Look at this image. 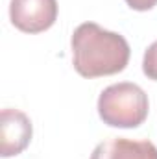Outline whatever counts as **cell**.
Instances as JSON below:
<instances>
[{
    "label": "cell",
    "mask_w": 157,
    "mask_h": 159,
    "mask_svg": "<svg viewBox=\"0 0 157 159\" xmlns=\"http://www.w3.org/2000/svg\"><path fill=\"white\" fill-rule=\"evenodd\" d=\"M98 115L111 128L131 129L148 119L150 100L142 87L131 81H120L105 87L98 96Z\"/></svg>",
    "instance_id": "obj_2"
},
{
    "label": "cell",
    "mask_w": 157,
    "mask_h": 159,
    "mask_svg": "<svg viewBox=\"0 0 157 159\" xmlns=\"http://www.w3.org/2000/svg\"><path fill=\"white\" fill-rule=\"evenodd\" d=\"M142 72L148 80L157 81V41H154L146 50L142 57Z\"/></svg>",
    "instance_id": "obj_6"
},
{
    "label": "cell",
    "mask_w": 157,
    "mask_h": 159,
    "mask_svg": "<svg viewBox=\"0 0 157 159\" xmlns=\"http://www.w3.org/2000/svg\"><path fill=\"white\" fill-rule=\"evenodd\" d=\"M91 159H157V146L152 141H133L117 137L100 143Z\"/></svg>",
    "instance_id": "obj_5"
},
{
    "label": "cell",
    "mask_w": 157,
    "mask_h": 159,
    "mask_svg": "<svg viewBox=\"0 0 157 159\" xmlns=\"http://www.w3.org/2000/svg\"><path fill=\"white\" fill-rule=\"evenodd\" d=\"M57 0H11L9 20L24 34H43L57 20Z\"/></svg>",
    "instance_id": "obj_3"
},
{
    "label": "cell",
    "mask_w": 157,
    "mask_h": 159,
    "mask_svg": "<svg viewBox=\"0 0 157 159\" xmlns=\"http://www.w3.org/2000/svg\"><path fill=\"white\" fill-rule=\"evenodd\" d=\"M70 48L74 70L89 80L122 72L131 56L124 35L104 30L96 22L79 24L70 37Z\"/></svg>",
    "instance_id": "obj_1"
},
{
    "label": "cell",
    "mask_w": 157,
    "mask_h": 159,
    "mask_svg": "<svg viewBox=\"0 0 157 159\" xmlns=\"http://www.w3.org/2000/svg\"><path fill=\"white\" fill-rule=\"evenodd\" d=\"M126 4L135 11H150L157 6V0H126Z\"/></svg>",
    "instance_id": "obj_7"
},
{
    "label": "cell",
    "mask_w": 157,
    "mask_h": 159,
    "mask_svg": "<svg viewBox=\"0 0 157 159\" xmlns=\"http://www.w3.org/2000/svg\"><path fill=\"white\" fill-rule=\"evenodd\" d=\"M34 126L20 109L6 107L0 113V156L4 159L22 154L32 143Z\"/></svg>",
    "instance_id": "obj_4"
}]
</instances>
